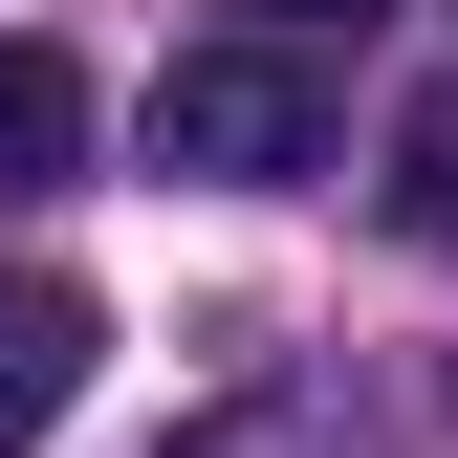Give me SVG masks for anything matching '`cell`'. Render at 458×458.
Masks as SVG:
<instances>
[{
  "label": "cell",
  "mask_w": 458,
  "mask_h": 458,
  "mask_svg": "<svg viewBox=\"0 0 458 458\" xmlns=\"http://www.w3.org/2000/svg\"><path fill=\"white\" fill-rule=\"evenodd\" d=\"M327 66L306 44H175L153 66V175H197V197H284V175H327Z\"/></svg>",
  "instance_id": "cell-1"
},
{
  "label": "cell",
  "mask_w": 458,
  "mask_h": 458,
  "mask_svg": "<svg viewBox=\"0 0 458 458\" xmlns=\"http://www.w3.org/2000/svg\"><path fill=\"white\" fill-rule=\"evenodd\" d=\"M393 241H415V262H458V66L393 109Z\"/></svg>",
  "instance_id": "cell-4"
},
{
  "label": "cell",
  "mask_w": 458,
  "mask_h": 458,
  "mask_svg": "<svg viewBox=\"0 0 458 458\" xmlns=\"http://www.w3.org/2000/svg\"><path fill=\"white\" fill-rule=\"evenodd\" d=\"M175 458H350L327 415H218V437H175Z\"/></svg>",
  "instance_id": "cell-5"
},
{
  "label": "cell",
  "mask_w": 458,
  "mask_h": 458,
  "mask_svg": "<svg viewBox=\"0 0 458 458\" xmlns=\"http://www.w3.org/2000/svg\"><path fill=\"white\" fill-rule=\"evenodd\" d=\"M241 22H262V44H306V22H371V0H241Z\"/></svg>",
  "instance_id": "cell-6"
},
{
  "label": "cell",
  "mask_w": 458,
  "mask_h": 458,
  "mask_svg": "<svg viewBox=\"0 0 458 458\" xmlns=\"http://www.w3.org/2000/svg\"><path fill=\"white\" fill-rule=\"evenodd\" d=\"M88 350H109V327H88V284L0 262V458H22V437H44V415L88 393Z\"/></svg>",
  "instance_id": "cell-2"
},
{
  "label": "cell",
  "mask_w": 458,
  "mask_h": 458,
  "mask_svg": "<svg viewBox=\"0 0 458 458\" xmlns=\"http://www.w3.org/2000/svg\"><path fill=\"white\" fill-rule=\"evenodd\" d=\"M66 175H88V66L0 44V197H66Z\"/></svg>",
  "instance_id": "cell-3"
}]
</instances>
